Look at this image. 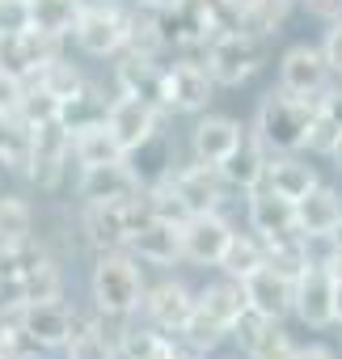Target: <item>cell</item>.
Listing matches in <instances>:
<instances>
[{"instance_id": "obj_1", "label": "cell", "mask_w": 342, "mask_h": 359, "mask_svg": "<svg viewBox=\"0 0 342 359\" xmlns=\"http://www.w3.org/2000/svg\"><path fill=\"white\" fill-rule=\"evenodd\" d=\"M89 292H93V309L102 321H127L144 309V271L139 258L123 245V250H97L93 275H89Z\"/></svg>"}, {"instance_id": "obj_2", "label": "cell", "mask_w": 342, "mask_h": 359, "mask_svg": "<svg viewBox=\"0 0 342 359\" xmlns=\"http://www.w3.org/2000/svg\"><path fill=\"white\" fill-rule=\"evenodd\" d=\"M313 114H317V102L296 97L287 89H271L254 110V135L262 140L266 152H300L308 148Z\"/></svg>"}, {"instance_id": "obj_3", "label": "cell", "mask_w": 342, "mask_h": 359, "mask_svg": "<svg viewBox=\"0 0 342 359\" xmlns=\"http://www.w3.org/2000/svg\"><path fill=\"white\" fill-rule=\"evenodd\" d=\"M203 64H207V72L216 76V85L241 89V85H249V81L262 72V64H266V39H258V34H249V30H220V34L207 43Z\"/></svg>"}, {"instance_id": "obj_4", "label": "cell", "mask_w": 342, "mask_h": 359, "mask_svg": "<svg viewBox=\"0 0 342 359\" xmlns=\"http://www.w3.org/2000/svg\"><path fill=\"white\" fill-rule=\"evenodd\" d=\"M85 55H123L131 43V13L118 9V0H85V9L68 34Z\"/></svg>"}, {"instance_id": "obj_5", "label": "cell", "mask_w": 342, "mask_h": 359, "mask_svg": "<svg viewBox=\"0 0 342 359\" xmlns=\"http://www.w3.org/2000/svg\"><path fill=\"white\" fill-rule=\"evenodd\" d=\"M156 216L148 191H139L135 199H114V203H85V237L93 250H123L131 241V233Z\"/></svg>"}, {"instance_id": "obj_6", "label": "cell", "mask_w": 342, "mask_h": 359, "mask_svg": "<svg viewBox=\"0 0 342 359\" xmlns=\"http://www.w3.org/2000/svg\"><path fill=\"white\" fill-rule=\"evenodd\" d=\"M72 161V131L64 127V118H43L30 127V165L26 177L39 191H55L68 173Z\"/></svg>"}, {"instance_id": "obj_7", "label": "cell", "mask_w": 342, "mask_h": 359, "mask_svg": "<svg viewBox=\"0 0 342 359\" xmlns=\"http://www.w3.org/2000/svg\"><path fill=\"white\" fill-rule=\"evenodd\" d=\"M216 89L220 85L203 60H174L160 68V102L169 114H203Z\"/></svg>"}, {"instance_id": "obj_8", "label": "cell", "mask_w": 342, "mask_h": 359, "mask_svg": "<svg viewBox=\"0 0 342 359\" xmlns=\"http://www.w3.org/2000/svg\"><path fill=\"white\" fill-rule=\"evenodd\" d=\"M160 182L169 187V195H174V203L182 208V216L220 212L224 191H228V182L220 177V169L207 165V161H195V165H182V169H169Z\"/></svg>"}, {"instance_id": "obj_9", "label": "cell", "mask_w": 342, "mask_h": 359, "mask_svg": "<svg viewBox=\"0 0 342 359\" xmlns=\"http://www.w3.org/2000/svg\"><path fill=\"white\" fill-rule=\"evenodd\" d=\"M160 118H165V110L156 102H148V97H135V93H118L110 102V110H106V127H110V135L118 140V148L127 156L156 140Z\"/></svg>"}, {"instance_id": "obj_10", "label": "cell", "mask_w": 342, "mask_h": 359, "mask_svg": "<svg viewBox=\"0 0 342 359\" xmlns=\"http://www.w3.org/2000/svg\"><path fill=\"white\" fill-rule=\"evenodd\" d=\"M334 81H338V76H334L325 51L313 47V43H296V47H287L283 60H279V89H287V93H296V97L317 102Z\"/></svg>"}, {"instance_id": "obj_11", "label": "cell", "mask_w": 342, "mask_h": 359, "mask_svg": "<svg viewBox=\"0 0 342 359\" xmlns=\"http://www.w3.org/2000/svg\"><path fill=\"white\" fill-rule=\"evenodd\" d=\"M13 321L22 325V334H26L39 351L68 346V338L81 330L76 309H68L64 300H39V304H26V309L13 313Z\"/></svg>"}, {"instance_id": "obj_12", "label": "cell", "mask_w": 342, "mask_h": 359, "mask_svg": "<svg viewBox=\"0 0 342 359\" xmlns=\"http://www.w3.org/2000/svg\"><path fill=\"white\" fill-rule=\"evenodd\" d=\"M245 287V300H249V313L266 317V321H283L287 313H296V279L271 262H262L258 271H249L241 279Z\"/></svg>"}, {"instance_id": "obj_13", "label": "cell", "mask_w": 342, "mask_h": 359, "mask_svg": "<svg viewBox=\"0 0 342 359\" xmlns=\"http://www.w3.org/2000/svg\"><path fill=\"white\" fill-rule=\"evenodd\" d=\"M144 191V177L139 169L123 156V161H110V165H89L81 169L76 177V195L85 203H114V199H135Z\"/></svg>"}, {"instance_id": "obj_14", "label": "cell", "mask_w": 342, "mask_h": 359, "mask_svg": "<svg viewBox=\"0 0 342 359\" xmlns=\"http://www.w3.org/2000/svg\"><path fill=\"white\" fill-rule=\"evenodd\" d=\"M233 241V224L220 212H195L182 220V258L199 266H220L224 250Z\"/></svg>"}, {"instance_id": "obj_15", "label": "cell", "mask_w": 342, "mask_h": 359, "mask_svg": "<svg viewBox=\"0 0 342 359\" xmlns=\"http://www.w3.org/2000/svg\"><path fill=\"white\" fill-rule=\"evenodd\" d=\"M296 317H300L308 330L338 325V321H334V275L325 271L321 258H313V262L296 275Z\"/></svg>"}, {"instance_id": "obj_16", "label": "cell", "mask_w": 342, "mask_h": 359, "mask_svg": "<svg viewBox=\"0 0 342 359\" xmlns=\"http://www.w3.org/2000/svg\"><path fill=\"white\" fill-rule=\"evenodd\" d=\"M127 250H131L139 262H148V266H174V262H182V220L148 216V220L131 233Z\"/></svg>"}, {"instance_id": "obj_17", "label": "cell", "mask_w": 342, "mask_h": 359, "mask_svg": "<svg viewBox=\"0 0 342 359\" xmlns=\"http://www.w3.org/2000/svg\"><path fill=\"white\" fill-rule=\"evenodd\" d=\"M144 321H152L156 330H165V334H174L178 338V330L186 325V317L195 313V292L182 283V279H160L156 287H148L144 292Z\"/></svg>"}, {"instance_id": "obj_18", "label": "cell", "mask_w": 342, "mask_h": 359, "mask_svg": "<svg viewBox=\"0 0 342 359\" xmlns=\"http://www.w3.org/2000/svg\"><path fill=\"white\" fill-rule=\"evenodd\" d=\"M233 338L241 342L245 359H296L300 346L296 338L279 325V321H266L258 313H245L237 325H233Z\"/></svg>"}, {"instance_id": "obj_19", "label": "cell", "mask_w": 342, "mask_h": 359, "mask_svg": "<svg viewBox=\"0 0 342 359\" xmlns=\"http://www.w3.org/2000/svg\"><path fill=\"white\" fill-rule=\"evenodd\" d=\"M60 39H47L39 30H22V34H0V64L9 72H18L26 85L55 60Z\"/></svg>"}, {"instance_id": "obj_20", "label": "cell", "mask_w": 342, "mask_h": 359, "mask_svg": "<svg viewBox=\"0 0 342 359\" xmlns=\"http://www.w3.org/2000/svg\"><path fill=\"white\" fill-rule=\"evenodd\" d=\"M245 220H249V229H254L262 241H275V237H292V233H300V229H296V203L283 199V195H275L266 182H262L258 191L245 195Z\"/></svg>"}, {"instance_id": "obj_21", "label": "cell", "mask_w": 342, "mask_h": 359, "mask_svg": "<svg viewBox=\"0 0 342 359\" xmlns=\"http://www.w3.org/2000/svg\"><path fill=\"white\" fill-rule=\"evenodd\" d=\"M245 140V127L228 114H203L191 131V152L195 161H207V165H224Z\"/></svg>"}, {"instance_id": "obj_22", "label": "cell", "mask_w": 342, "mask_h": 359, "mask_svg": "<svg viewBox=\"0 0 342 359\" xmlns=\"http://www.w3.org/2000/svg\"><path fill=\"white\" fill-rule=\"evenodd\" d=\"M338 224H342V195L338 191L317 187L296 203V229L304 241H329L338 233Z\"/></svg>"}, {"instance_id": "obj_23", "label": "cell", "mask_w": 342, "mask_h": 359, "mask_svg": "<svg viewBox=\"0 0 342 359\" xmlns=\"http://www.w3.org/2000/svg\"><path fill=\"white\" fill-rule=\"evenodd\" d=\"M266 161H271V152L262 148V140H258V135H245L241 148H237L224 165H216V169H220V177L228 182V191L249 195V191H258V187L266 182Z\"/></svg>"}, {"instance_id": "obj_24", "label": "cell", "mask_w": 342, "mask_h": 359, "mask_svg": "<svg viewBox=\"0 0 342 359\" xmlns=\"http://www.w3.org/2000/svg\"><path fill=\"white\" fill-rule=\"evenodd\" d=\"M118 325V334H114V342H118V359H174L178 355V346H174V338H169L165 330H156L152 321H114Z\"/></svg>"}, {"instance_id": "obj_25", "label": "cell", "mask_w": 342, "mask_h": 359, "mask_svg": "<svg viewBox=\"0 0 342 359\" xmlns=\"http://www.w3.org/2000/svg\"><path fill=\"white\" fill-rule=\"evenodd\" d=\"M266 187H271L275 195H283V199L300 203V199H304L308 191H317L321 182H317L313 165H308V161H300L296 152H275V156L266 161Z\"/></svg>"}, {"instance_id": "obj_26", "label": "cell", "mask_w": 342, "mask_h": 359, "mask_svg": "<svg viewBox=\"0 0 342 359\" xmlns=\"http://www.w3.org/2000/svg\"><path fill=\"white\" fill-rule=\"evenodd\" d=\"M338 140H342V81H334L317 97V114H313V131H308V152L329 156Z\"/></svg>"}, {"instance_id": "obj_27", "label": "cell", "mask_w": 342, "mask_h": 359, "mask_svg": "<svg viewBox=\"0 0 342 359\" xmlns=\"http://www.w3.org/2000/svg\"><path fill=\"white\" fill-rule=\"evenodd\" d=\"M199 304H203L212 317H220V321L228 325V334H233V325L249 313V300H245L241 279H233V275H224V271H220V279H212V283L199 292Z\"/></svg>"}, {"instance_id": "obj_28", "label": "cell", "mask_w": 342, "mask_h": 359, "mask_svg": "<svg viewBox=\"0 0 342 359\" xmlns=\"http://www.w3.org/2000/svg\"><path fill=\"white\" fill-rule=\"evenodd\" d=\"M114 81H118V93L148 97V102H156V106L165 110V102H160V68L152 64V55H135V51H127L123 64L114 68ZM165 114H169V110H165Z\"/></svg>"}, {"instance_id": "obj_29", "label": "cell", "mask_w": 342, "mask_h": 359, "mask_svg": "<svg viewBox=\"0 0 342 359\" xmlns=\"http://www.w3.org/2000/svg\"><path fill=\"white\" fill-rule=\"evenodd\" d=\"M123 156H127V152H123L118 140L110 135L106 118L72 131V161H76L81 169H89V165H110V161H123Z\"/></svg>"}, {"instance_id": "obj_30", "label": "cell", "mask_w": 342, "mask_h": 359, "mask_svg": "<svg viewBox=\"0 0 342 359\" xmlns=\"http://www.w3.org/2000/svg\"><path fill=\"white\" fill-rule=\"evenodd\" d=\"M81 9H85V0H30V30L47 39H68Z\"/></svg>"}, {"instance_id": "obj_31", "label": "cell", "mask_w": 342, "mask_h": 359, "mask_svg": "<svg viewBox=\"0 0 342 359\" xmlns=\"http://www.w3.org/2000/svg\"><path fill=\"white\" fill-rule=\"evenodd\" d=\"M292 0H237V30H249L258 39L279 34Z\"/></svg>"}, {"instance_id": "obj_32", "label": "cell", "mask_w": 342, "mask_h": 359, "mask_svg": "<svg viewBox=\"0 0 342 359\" xmlns=\"http://www.w3.org/2000/svg\"><path fill=\"white\" fill-rule=\"evenodd\" d=\"M266 262V241L258 233H233L224 258H220V271L233 275V279H245L249 271H258Z\"/></svg>"}, {"instance_id": "obj_33", "label": "cell", "mask_w": 342, "mask_h": 359, "mask_svg": "<svg viewBox=\"0 0 342 359\" xmlns=\"http://www.w3.org/2000/svg\"><path fill=\"white\" fill-rule=\"evenodd\" d=\"M224 334H228V325L220 321V317H212L203 304H199V296H195V313L186 317V325L178 330V342L186 346V351H212V346H220L224 342Z\"/></svg>"}, {"instance_id": "obj_34", "label": "cell", "mask_w": 342, "mask_h": 359, "mask_svg": "<svg viewBox=\"0 0 342 359\" xmlns=\"http://www.w3.org/2000/svg\"><path fill=\"white\" fill-rule=\"evenodd\" d=\"M39 262H47V250H43L34 237H22V241H0V283L26 279Z\"/></svg>"}, {"instance_id": "obj_35", "label": "cell", "mask_w": 342, "mask_h": 359, "mask_svg": "<svg viewBox=\"0 0 342 359\" xmlns=\"http://www.w3.org/2000/svg\"><path fill=\"white\" fill-rule=\"evenodd\" d=\"M18 296H22V309L26 304H39V300H60L64 296V275H60V266L47 258V262H39L26 279H18Z\"/></svg>"}, {"instance_id": "obj_36", "label": "cell", "mask_w": 342, "mask_h": 359, "mask_svg": "<svg viewBox=\"0 0 342 359\" xmlns=\"http://www.w3.org/2000/svg\"><path fill=\"white\" fill-rule=\"evenodd\" d=\"M106 110H110V102H102L89 85H81L68 102H60V118H64V127H68V131L89 127V123H102V118H106Z\"/></svg>"}, {"instance_id": "obj_37", "label": "cell", "mask_w": 342, "mask_h": 359, "mask_svg": "<svg viewBox=\"0 0 342 359\" xmlns=\"http://www.w3.org/2000/svg\"><path fill=\"white\" fill-rule=\"evenodd\" d=\"M64 355H68V359H118V342L106 338L102 321H93V325H81V330L68 338Z\"/></svg>"}, {"instance_id": "obj_38", "label": "cell", "mask_w": 342, "mask_h": 359, "mask_svg": "<svg viewBox=\"0 0 342 359\" xmlns=\"http://www.w3.org/2000/svg\"><path fill=\"white\" fill-rule=\"evenodd\" d=\"M34 208L22 195H0V241H22L34 237Z\"/></svg>"}, {"instance_id": "obj_39", "label": "cell", "mask_w": 342, "mask_h": 359, "mask_svg": "<svg viewBox=\"0 0 342 359\" xmlns=\"http://www.w3.org/2000/svg\"><path fill=\"white\" fill-rule=\"evenodd\" d=\"M30 85H43V89L51 93V97L68 102V97H72V93H76V89H81L85 81H81V72H76L72 64H64V60L55 55V60H51V64H47V68H43V72H39V76H34Z\"/></svg>"}, {"instance_id": "obj_40", "label": "cell", "mask_w": 342, "mask_h": 359, "mask_svg": "<svg viewBox=\"0 0 342 359\" xmlns=\"http://www.w3.org/2000/svg\"><path fill=\"white\" fill-rule=\"evenodd\" d=\"M26 81L18 72H9L5 64H0V118H18L22 114V102H26Z\"/></svg>"}, {"instance_id": "obj_41", "label": "cell", "mask_w": 342, "mask_h": 359, "mask_svg": "<svg viewBox=\"0 0 342 359\" xmlns=\"http://www.w3.org/2000/svg\"><path fill=\"white\" fill-rule=\"evenodd\" d=\"M30 30V0H0V34Z\"/></svg>"}, {"instance_id": "obj_42", "label": "cell", "mask_w": 342, "mask_h": 359, "mask_svg": "<svg viewBox=\"0 0 342 359\" xmlns=\"http://www.w3.org/2000/svg\"><path fill=\"white\" fill-rule=\"evenodd\" d=\"M321 51H325V60H329L334 76L342 81V18H338V22H329V30H325V39H321Z\"/></svg>"}, {"instance_id": "obj_43", "label": "cell", "mask_w": 342, "mask_h": 359, "mask_svg": "<svg viewBox=\"0 0 342 359\" xmlns=\"http://www.w3.org/2000/svg\"><path fill=\"white\" fill-rule=\"evenodd\" d=\"M304 5H308V13L321 18V22H338V18H342V0H304Z\"/></svg>"}, {"instance_id": "obj_44", "label": "cell", "mask_w": 342, "mask_h": 359, "mask_svg": "<svg viewBox=\"0 0 342 359\" xmlns=\"http://www.w3.org/2000/svg\"><path fill=\"white\" fill-rule=\"evenodd\" d=\"M296 359H338V351L334 346H325V342H308V346H300V355Z\"/></svg>"}, {"instance_id": "obj_45", "label": "cell", "mask_w": 342, "mask_h": 359, "mask_svg": "<svg viewBox=\"0 0 342 359\" xmlns=\"http://www.w3.org/2000/svg\"><path fill=\"white\" fill-rule=\"evenodd\" d=\"M182 0H135V9H152V13H165V9H178Z\"/></svg>"}, {"instance_id": "obj_46", "label": "cell", "mask_w": 342, "mask_h": 359, "mask_svg": "<svg viewBox=\"0 0 342 359\" xmlns=\"http://www.w3.org/2000/svg\"><path fill=\"white\" fill-rule=\"evenodd\" d=\"M329 161H334V169H338V173H342V140H338V144H334V152H329Z\"/></svg>"}, {"instance_id": "obj_47", "label": "cell", "mask_w": 342, "mask_h": 359, "mask_svg": "<svg viewBox=\"0 0 342 359\" xmlns=\"http://www.w3.org/2000/svg\"><path fill=\"white\" fill-rule=\"evenodd\" d=\"M174 359H203V355H199V351H186V346H178V355H174Z\"/></svg>"}, {"instance_id": "obj_48", "label": "cell", "mask_w": 342, "mask_h": 359, "mask_svg": "<svg viewBox=\"0 0 342 359\" xmlns=\"http://www.w3.org/2000/svg\"><path fill=\"white\" fill-rule=\"evenodd\" d=\"M329 245H334V250H342V224H338V233L329 237Z\"/></svg>"}, {"instance_id": "obj_49", "label": "cell", "mask_w": 342, "mask_h": 359, "mask_svg": "<svg viewBox=\"0 0 342 359\" xmlns=\"http://www.w3.org/2000/svg\"><path fill=\"white\" fill-rule=\"evenodd\" d=\"M18 359H39V351H26V355H18Z\"/></svg>"}, {"instance_id": "obj_50", "label": "cell", "mask_w": 342, "mask_h": 359, "mask_svg": "<svg viewBox=\"0 0 342 359\" xmlns=\"http://www.w3.org/2000/svg\"><path fill=\"white\" fill-rule=\"evenodd\" d=\"M0 359H5V351H0Z\"/></svg>"}]
</instances>
